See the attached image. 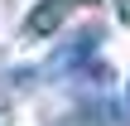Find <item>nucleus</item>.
<instances>
[{
    "instance_id": "obj_1",
    "label": "nucleus",
    "mask_w": 130,
    "mask_h": 126,
    "mask_svg": "<svg viewBox=\"0 0 130 126\" xmlns=\"http://www.w3.org/2000/svg\"><path fill=\"white\" fill-rule=\"evenodd\" d=\"M72 5H77V0H39V5L29 10V19H24V34H29V39H48V34H58Z\"/></svg>"
},
{
    "instance_id": "obj_2",
    "label": "nucleus",
    "mask_w": 130,
    "mask_h": 126,
    "mask_svg": "<svg viewBox=\"0 0 130 126\" xmlns=\"http://www.w3.org/2000/svg\"><path fill=\"white\" fill-rule=\"evenodd\" d=\"M116 19H121V24L130 29V0H116Z\"/></svg>"
},
{
    "instance_id": "obj_3",
    "label": "nucleus",
    "mask_w": 130,
    "mask_h": 126,
    "mask_svg": "<svg viewBox=\"0 0 130 126\" xmlns=\"http://www.w3.org/2000/svg\"><path fill=\"white\" fill-rule=\"evenodd\" d=\"M87 5H96V0H87Z\"/></svg>"
}]
</instances>
